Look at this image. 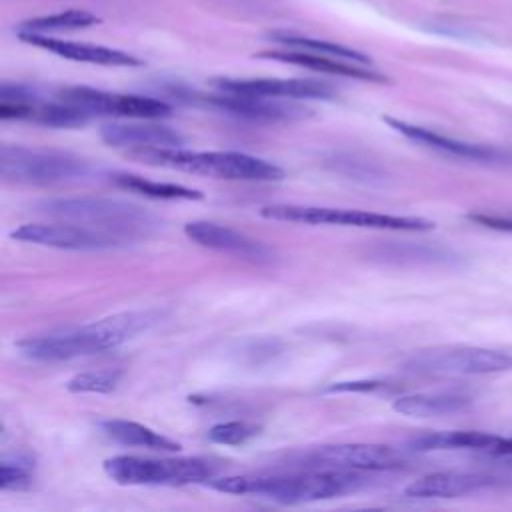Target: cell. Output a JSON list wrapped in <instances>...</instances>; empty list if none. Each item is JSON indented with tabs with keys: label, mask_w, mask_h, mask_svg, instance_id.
I'll use <instances>...</instances> for the list:
<instances>
[{
	"label": "cell",
	"mask_w": 512,
	"mask_h": 512,
	"mask_svg": "<svg viewBox=\"0 0 512 512\" xmlns=\"http://www.w3.org/2000/svg\"><path fill=\"white\" fill-rule=\"evenodd\" d=\"M364 476L354 470L300 468L284 474H238L212 478L210 486L226 494H252L280 504L328 500L358 490Z\"/></svg>",
	"instance_id": "1"
},
{
	"label": "cell",
	"mask_w": 512,
	"mask_h": 512,
	"mask_svg": "<svg viewBox=\"0 0 512 512\" xmlns=\"http://www.w3.org/2000/svg\"><path fill=\"white\" fill-rule=\"evenodd\" d=\"M152 312H124L84 326H72L16 342L22 356L36 362H60L112 350L156 322Z\"/></svg>",
	"instance_id": "2"
},
{
	"label": "cell",
	"mask_w": 512,
	"mask_h": 512,
	"mask_svg": "<svg viewBox=\"0 0 512 512\" xmlns=\"http://www.w3.org/2000/svg\"><path fill=\"white\" fill-rule=\"evenodd\" d=\"M128 156L172 170H184L224 180L246 182H274L284 178V170L264 158L244 152H218V150H186L178 148H138L128 150Z\"/></svg>",
	"instance_id": "3"
},
{
	"label": "cell",
	"mask_w": 512,
	"mask_h": 512,
	"mask_svg": "<svg viewBox=\"0 0 512 512\" xmlns=\"http://www.w3.org/2000/svg\"><path fill=\"white\" fill-rule=\"evenodd\" d=\"M104 472L124 486H184L216 478L220 464L210 458H140L112 456L104 460Z\"/></svg>",
	"instance_id": "4"
},
{
	"label": "cell",
	"mask_w": 512,
	"mask_h": 512,
	"mask_svg": "<svg viewBox=\"0 0 512 512\" xmlns=\"http://www.w3.org/2000/svg\"><path fill=\"white\" fill-rule=\"evenodd\" d=\"M40 208L46 214H52L56 218L106 230L124 240L136 234H142L154 224H158L148 210L136 204L112 200V198H94V196L54 198V200L42 202Z\"/></svg>",
	"instance_id": "5"
},
{
	"label": "cell",
	"mask_w": 512,
	"mask_h": 512,
	"mask_svg": "<svg viewBox=\"0 0 512 512\" xmlns=\"http://www.w3.org/2000/svg\"><path fill=\"white\" fill-rule=\"evenodd\" d=\"M88 172V160L66 150L10 144H4L0 148V174L8 182L54 184L84 178Z\"/></svg>",
	"instance_id": "6"
},
{
	"label": "cell",
	"mask_w": 512,
	"mask_h": 512,
	"mask_svg": "<svg viewBox=\"0 0 512 512\" xmlns=\"http://www.w3.org/2000/svg\"><path fill=\"white\" fill-rule=\"evenodd\" d=\"M260 216L268 220H282V222L334 224V226L400 230V232H426L434 228V222L418 216H394V214L310 206V204H268L260 208Z\"/></svg>",
	"instance_id": "7"
},
{
	"label": "cell",
	"mask_w": 512,
	"mask_h": 512,
	"mask_svg": "<svg viewBox=\"0 0 512 512\" xmlns=\"http://www.w3.org/2000/svg\"><path fill=\"white\" fill-rule=\"evenodd\" d=\"M404 368L432 376H480L512 368V354L480 346H436L412 354Z\"/></svg>",
	"instance_id": "8"
},
{
	"label": "cell",
	"mask_w": 512,
	"mask_h": 512,
	"mask_svg": "<svg viewBox=\"0 0 512 512\" xmlns=\"http://www.w3.org/2000/svg\"><path fill=\"white\" fill-rule=\"evenodd\" d=\"M300 468L320 470H396L406 464V456L384 444H330L292 456Z\"/></svg>",
	"instance_id": "9"
},
{
	"label": "cell",
	"mask_w": 512,
	"mask_h": 512,
	"mask_svg": "<svg viewBox=\"0 0 512 512\" xmlns=\"http://www.w3.org/2000/svg\"><path fill=\"white\" fill-rule=\"evenodd\" d=\"M56 98L82 108L90 116H126L140 120H156L172 114V106L150 96L114 94L90 86H66L56 92Z\"/></svg>",
	"instance_id": "10"
},
{
	"label": "cell",
	"mask_w": 512,
	"mask_h": 512,
	"mask_svg": "<svg viewBox=\"0 0 512 512\" xmlns=\"http://www.w3.org/2000/svg\"><path fill=\"white\" fill-rule=\"evenodd\" d=\"M14 240L38 246H52L64 250H108L124 244L126 240L110 234L106 230H98L80 222H38V224H22L10 232Z\"/></svg>",
	"instance_id": "11"
},
{
	"label": "cell",
	"mask_w": 512,
	"mask_h": 512,
	"mask_svg": "<svg viewBox=\"0 0 512 512\" xmlns=\"http://www.w3.org/2000/svg\"><path fill=\"white\" fill-rule=\"evenodd\" d=\"M220 92L264 96V98H330V86L304 78H216Z\"/></svg>",
	"instance_id": "12"
},
{
	"label": "cell",
	"mask_w": 512,
	"mask_h": 512,
	"mask_svg": "<svg viewBox=\"0 0 512 512\" xmlns=\"http://www.w3.org/2000/svg\"><path fill=\"white\" fill-rule=\"evenodd\" d=\"M384 122L394 128L396 132H400L402 136L422 144V146H428L436 152H442V154H448V156H456V158H466V160H476V162H512V158L504 152V150H498L494 146H482V144H472V142H464V140H456V138H450V136H444V134H438L430 128H424V126H416V124H410V122H404V120H398V118H390L386 116Z\"/></svg>",
	"instance_id": "13"
},
{
	"label": "cell",
	"mask_w": 512,
	"mask_h": 512,
	"mask_svg": "<svg viewBox=\"0 0 512 512\" xmlns=\"http://www.w3.org/2000/svg\"><path fill=\"white\" fill-rule=\"evenodd\" d=\"M18 38L26 44H32L36 48L48 50L60 58L76 60V62H88V64H100V66H142V60L136 56L108 48V46H96V44H84V42H70L60 40L52 36H44L40 32H18Z\"/></svg>",
	"instance_id": "14"
},
{
	"label": "cell",
	"mask_w": 512,
	"mask_h": 512,
	"mask_svg": "<svg viewBox=\"0 0 512 512\" xmlns=\"http://www.w3.org/2000/svg\"><path fill=\"white\" fill-rule=\"evenodd\" d=\"M206 100L208 104L250 122H290V120L304 118L308 114V110L302 106L278 102L276 98H264V96L222 92Z\"/></svg>",
	"instance_id": "15"
},
{
	"label": "cell",
	"mask_w": 512,
	"mask_h": 512,
	"mask_svg": "<svg viewBox=\"0 0 512 512\" xmlns=\"http://www.w3.org/2000/svg\"><path fill=\"white\" fill-rule=\"evenodd\" d=\"M184 234L194 244H200L210 250L230 252V254H238V256L250 258V260H270L272 258V252L268 246H264L262 242L252 240L224 224H216V222H208V220H192V222L184 224Z\"/></svg>",
	"instance_id": "16"
},
{
	"label": "cell",
	"mask_w": 512,
	"mask_h": 512,
	"mask_svg": "<svg viewBox=\"0 0 512 512\" xmlns=\"http://www.w3.org/2000/svg\"><path fill=\"white\" fill-rule=\"evenodd\" d=\"M100 138L108 146L138 150V148H178L184 146V136L160 124L146 122H110L100 128Z\"/></svg>",
	"instance_id": "17"
},
{
	"label": "cell",
	"mask_w": 512,
	"mask_h": 512,
	"mask_svg": "<svg viewBox=\"0 0 512 512\" xmlns=\"http://www.w3.org/2000/svg\"><path fill=\"white\" fill-rule=\"evenodd\" d=\"M258 56L294 64V66H302V68H310L316 72H326V74H336V76H346V78H356V80H368V82H388V78L384 74H380L364 64L338 60V58H330V56H322V54H314V52H306V50H294V48L268 50V52H260Z\"/></svg>",
	"instance_id": "18"
},
{
	"label": "cell",
	"mask_w": 512,
	"mask_h": 512,
	"mask_svg": "<svg viewBox=\"0 0 512 512\" xmlns=\"http://www.w3.org/2000/svg\"><path fill=\"white\" fill-rule=\"evenodd\" d=\"M492 478L478 472H434L404 488L408 498H456L492 486Z\"/></svg>",
	"instance_id": "19"
},
{
	"label": "cell",
	"mask_w": 512,
	"mask_h": 512,
	"mask_svg": "<svg viewBox=\"0 0 512 512\" xmlns=\"http://www.w3.org/2000/svg\"><path fill=\"white\" fill-rule=\"evenodd\" d=\"M472 404V396L460 390H434V392H414L394 400L392 408L404 416L428 418L460 412Z\"/></svg>",
	"instance_id": "20"
},
{
	"label": "cell",
	"mask_w": 512,
	"mask_h": 512,
	"mask_svg": "<svg viewBox=\"0 0 512 512\" xmlns=\"http://www.w3.org/2000/svg\"><path fill=\"white\" fill-rule=\"evenodd\" d=\"M100 428L110 440H114L122 446H138V448H148V450H158V452H174L180 448L178 442L162 436L160 432H156L144 424L132 422V420H120V418L104 420V422H100Z\"/></svg>",
	"instance_id": "21"
},
{
	"label": "cell",
	"mask_w": 512,
	"mask_h": 512,
	"mask_svg": "<svg viewBox=\"0 0 512 512\" xmlns=\"http://www.w3.org/2000/svg\"><path fill=\"white\" fill-rule=\"evenodd\" d=\"M500 436L480 430H448L418 436L410 442L412 450H482L490 452Z\"/></svg>",
	"instance_id": "22"
},
{
	"label": "cell",
	"mask_w": 512,
	"mask_h": 512,
	"mask_svg": "<svg viewBox=\"0 0 512 512\" xmlns=\"http://www.w3.org/2000/svg\"><path fill=\"white\" fill-rule=\"evenodd\" d=\"M110 180L124 190H130L148 198H156V200H200L202 198L200 190L174 184V182L148 180L136 174H112Z\"/></svg>",
	"instance_id": "23"
},
{
	"label": "cell",
	"mask_w": 512,
	"mask_h": 512,
	"mask_svg": "<svg viewBox=\"0 0 512 512\" xmlns=\"http://www.w3.org/2000/svg\"><path fill=\"white\" fill-rule=\"evenodd\" d=\"M278 44L286 46V48H294V50H306V52H314V54H322V56H330V58H338V60H348V62H356V64H364L370 66V56L336 44V42H328V40H318V38H308V36H294V34H274L272 36Z\"/></svg>",
	"instance_id": "24"
},
{
	"label": "cell",
	"mask_w": 512,
	"mask_h": 512,
	"mask_svg": "<svg viewBox=\"0 0 512 512\" xmlns=\"http://www.w3.org/2000/svg\"><path fill=\"white\" fill-rule=\"evenodd\" d=\"M94 24H100V18L96 14L82 10V8H70L64 12L24 20L20 30L44 34V32H54V30H78V28H88Z\"/></svg>",
	"instance_id": "25"
},
{
	"label": "cell",
	"mask_w": 512,
	"mask_h": 512,
	"mask_svg": "<svg viewBox=\"0 0 512 512\" xmlns=\"http://www.w3.org/2000/svg\"><path fill=\"white\" fill-rule=\"evenodd\" d=\"M122 378V370L118 368H102V370H88L72 376L66 384L68 392L74 394H106L112 392Z\"/></svg>",
	"instance_id": "26"
},
{
	"label": "cell",
	"mask_w": 512,
	"mask_h": 512,
	"mask_svg": "<svg viewBox=\"0 0 512 512\" xmlns=\"http://www.w3.org/2000/svg\"><path fill=\"white\" fill-rule=\"evenodd\" d=\"M260 426L254 422H246V420H230V422H220L214 424L208 432L206 438L214 444H224V446H238V444H246L248 440H252L254 436H258Z\"/></svg>",
	"instance_id": "27"
},
{
	"label": "cell",
	"mask_w": 512,
	"mask_h": 512,
	"mask_svg": "<svg viewBox=\"0 0 512 512\" xmlns=\"http://www.w3.org/2000/svg\"><path fill=\"white\" fill-rule=\"evenodd\" d=\"M30 464L32 462L28 456H14V460L4 458L0 466V488L2 490L26 488L32 480Z\"/></svg>",
	"instance_id": "28"
},
{
	"label": "cell",
	"mask_w": 512,
	"mask_h": 512,
	"mask_svg": "<svg viewBox=\"0 0 512 512\" xmlns=\"http://www.w3.org/2000/svg\"><path fill=\"white\" fill-rule=\"evenodd\" d=\"M386 382L382 380H354V382H334L324 392H372L384 388Z\"/></svg>",
	"instance_id": "29"
},
{
	"label": "cell",
	"mask_w": 512,
	"mask_h": 512,
	"mask_svg": "<svg viewBox=\"0 0 512 512\" xmlns=\"http://www.w3.org/2000/svg\"><path fill=\"white\" fill-rule=\"evenodd\" d=\"M468 220H472V222H476L480 226H486V228L512 232V216H496V214L474 212V214H468Z\"/></svg>",
	"instance_id": "30"
},
{
	"label": "cell",
	"mask_w": 512,
	"mask_h": 512,
	"mask_svg": "<svg viewBox=\"0 0 512 512\" xmlns=\"http://www.w3.org/2000/svg\"><path fill=\"white\" fill-rule=\"evenodd\" d=\"M488 454H492V456H512V436L510 438L500 436L498 442L494 444V448Z\"/></svg>",
	"instance_id": "31"
}]
</instances>
